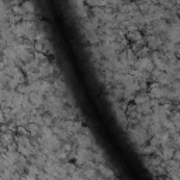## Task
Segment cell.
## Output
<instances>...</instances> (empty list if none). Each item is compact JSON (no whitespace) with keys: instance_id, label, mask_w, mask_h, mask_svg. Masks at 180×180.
I'll use <instances>...</instances> for the list:
<instances>
[{"instance_id":"277c9868","label":"cell","mask_w":180,"mask_h":180,"mask_svg":"<svg viewBox=\"0 0 180 180\" xmlns=\"http://www.w3.org/2000/svg\"><path fill=\"white\" fill-rule=\"evenodd\" d=\"M173 156H175V151L173 149H169V148L163 149V158L165 159H172Z\"/></svg>"},{"instance_id":"6da1fadb","label":"cell","mask_w":180,"mask_h":180,"mask_svg":"<svg viewBox=\"0 0 180 180\" xmlns=\"http://www.w3.org/2000/svg\"><path fill=\"white\" fill-rule=\"evenodd\" d=\"M90 138H92V137H89L87 134L86 135H82V134H79L78 135V142H79V146H82V148H89V146H90Z\"/></svg>"},{"instance_id":"7a4b0ae2","label":"cell","mask_w":180,"mask_h":180,"mask_svg":"<svg viewBox=\"0 0 180 180\" xmlns=\"http://www.w3.org/2000/svg\"><path fill=\"white\" fill-rule=\"evenodd\" d=\"M151 94H152L153 97H161V96H163V94H165V93L162 92L161 90V87H159V86H158V84H153L152 86V89H151Z\"/></svg>"},{"instance_id":"9c48e42d","label":"cell","mask_w":180,"mask_h":180,"mask_svg":"<svg viewBox=\"0 0 180 180\" xmlns=\"http://www.w3.org/2000/svg\"><path fill=\"white\" fill-rule=\"evenodd\" d=\"M175 142L177 143V145H180V134L179 135H175Z\"/></svg>"},{"instance_id":"8992f818","label":"cell","mask_w":180,"mask_h":180,"mask_svg":"<svg viewBox=\"0 0 180 180\" xmlns=\"http://www.w3.org/2000/svg\"><path fill=\"white\" fill-rule=\"evenodd\" d=\"M28 129H30L31 135H37V132L40 131V129H38V127L35 124H30V125H28Z\"/></svg>"},{"instance_id":"52a82bcc","label":"cell","mask_w":180,"mask_h":180,"mask_svg":"<svg viewBox=\"0 0 180 180\" xmlns=\"http://www.w3.org/2000/svg\"><path fill=\"white\" fill-rule=\"evenodd\" d=\"M86 3H87V4H92V6H96L100 3V0H86Z\"/></svg>"},{"instance_id":"ba28073f","label":"cell","mask_w":180,"mask_h":180,"mask_svg":"<svg viewBox=\"0 0 180 180\" xmlns=\"http://www.w3.org/2000/svg\"><path fill=\"white\" fill-rule=\"evenodd\" d=\"M176 159V162H180V151H177V152H175V156H173Z\"/></svg>"},{"instance_id":"5b68a950","label":"cell","mask_w":180,"mask_h":180,"mask_svg":"<svg viewBox=\"0 0 180 180\" xmlns=\"http://www.w3.org/2000/svg\"><path fill=\"white\" fill-rule=\"evenodd\" d=\"M23 7H24V10H25V13H34V9H35L31 1H25L23 4Z\"/></svg>"},{"instance_id":"3957f363","label":"cell","mask_w":180,"mask_h":180,"mask_svg":"<svg viewBox=\"0 0 180 180\" xmlns=\"http://www.w3.org/2000/svg\"><path fill=\"white\" fill-rule=\"evenodd\" d=\"M55 89L56 90H59L60 93L66 92V86H65V83L62 82V80H59V79H56L55 80Z\"/></svg>"}]
</instances>
